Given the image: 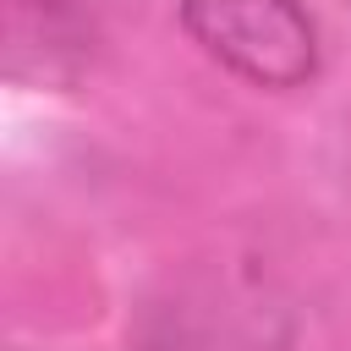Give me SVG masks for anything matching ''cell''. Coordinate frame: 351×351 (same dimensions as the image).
I'll use <instances>...</instances> for the list:
<instances>
[{"mask_svg": "<svg viewBox=\"0 0 351 351\" xmlns=\"http://www.w3.org/2000/svg\"><path fill=\"white\" fill-rule=\"evenodd\" d=\"M181 33L230 77L291 93L324 66L318 22L302 0H176Z\"/></svg>", "mask_w": 351, "mask_h": 351, "instance_id": "6da1fadb", "label": "cell"}, {"mask_svg": "<svg viewBox=\"0 0 351 351\" xmlns=\"http://www.w3.org/2000/svg\"><path fill=\"white\" fill-rule=\"evenodd\" d=\"M99 27L77 0H5V71L16 82L66 88L93 66Z\"/></svg>", "mask_w": 351, "mask_h": 351, "instance_id": "7a4b0ae2", "label": "cell"}]
</instances>
